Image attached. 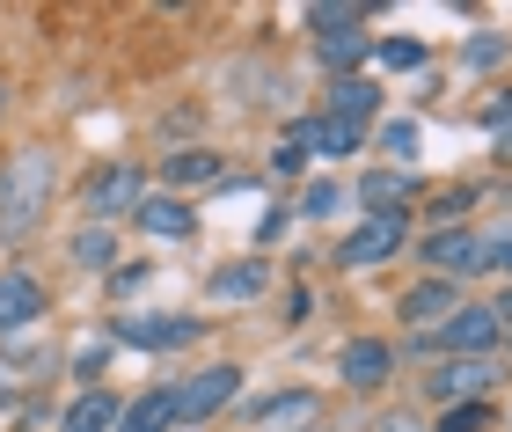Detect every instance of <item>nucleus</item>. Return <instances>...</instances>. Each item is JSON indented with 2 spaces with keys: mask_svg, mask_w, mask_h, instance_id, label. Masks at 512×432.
<instances>
[{
  "mask_svg": "<svg viewBox=\"0 0 512 432\" xmlns=\"http://www.w3.org/2000/svg\"><path fill=\"white\" fill-rule=\"evenodd\" d=\"M52 184H59V162L52 147H15L8 162H0V242H30L44 213H52Z\"/></svg>",
  "mask_w": 512,
  "mask_h": 432,
  "instance_id": "nucleus-1",
  "label": "nucleus"
},
{
  "mask_svg": "<svg viewBox=\"0 0 512 432\" xmlns=\"http://www.w3.org/2000/svg\"><path fill=\"white\" fill-rule=\"evenodd\" d=\"M498 345H505V323L491 301H461L439 330L417 337V352H439V359H491Z\"/></svg>",
  "mask_w": 512,
  "mask_h": 432,
  "instance_id": "nucleus-2",
  "label": "nucleus"
},
{
  "mask_svg": "<svg viewBox=\"0 0 512 432\" xmlns=\"http://www.w3.org/2000/svg\"><path fill=\"white\" fill-rule=\"evenodd\" d=\"M169 396H176V425H205V418H220L227 403L242 396V367L235 359H213V367L169 381Z\"/></svg>",
  "mask_w": 512,
  "mask_h": 432,
  "instance_id": "nucleus-3",
  "label": "nucleus"
},
{
  "mask_svg": "<svg viewBox=\"0 0 512 432\" xmlns=\"http://www.w3.org/2000/svg\"><path fill=\"white\" fill-rule=\"evenodd\" d=\"M139 198H147V176L132 162H110L81 184V213H88V227H110L118 213H139Z\"/></svg>",
  "mask_w": 512,
  "mask_h": 432,
  "instance_id": "nucleus-4",
  "label": "nucleus"
},
{
  "mask_svg": "<svg viewBox=\"0 0 512 432\" xmlns=\"http://www.w3.org/2000/svg\"><path fill=\"white\" fill-rule=\"evenodd\" d=\"M410 242V213H388V220H359L352 235L337 242V271H374L388 257H403Z\"/></svg>",
  "mask_w": 512,
  "mask_h": 432,
  "instance_id": "nucleus-5",
  "label": "nucleus"
},
{
  "mask_svg": "<svg viewBox=\"0 0 512 432\" xmlns=\"http://www.w3.org/2000/svg\"><path fill=\"white\" fill-rule=\"evenodd\" d=\"M417 257L432 264V279H476L483 271V227H432L425 242H417Z\"/></svg>",
  "mask_w": 512,
  "mask_h": 432,
  "instance_id": "nucleus-6",
  "label": "nucleus"
},
{
  "mask_svg": "<svg viewBox=\"0 0 512 432\" xmlns=\"http://www.w3.org/2000/svg\"><path fill=\"white\" fill-rule=\"evenodd\" d=\"M110 337H118V345H139V352H183V345L205 337V323L198 315H118Z\"/></svg>",
  "mask_w": 512,
  "mask_h": 432,
  "instance_id": "nucleus-7",
  "label": "nucleus"
},
{
  "mask_svg": "<svg viewBox=\"0 0 512 432\" xmlns=\"http://www.w3.org/2000/svg\"><path fill=\"white\" fill-rule=\"evenodd\" d=\"M498 381V359H439V367L425 374V396L439 403V411H454V403H483Z\"/></svg>",
  "mask_w": 512,
  "mask_h": 432,
  "instance_id": "nucleus-8",
  "label": "nucleus"
},
{
  "mask_svg": "<svg viewBox=\"0 0 512 432\" xmlns=\"http://www.w3.org/2000/svg\"><path fill=\"white\" fill-rule=\"evenodd\" d=\"M337 381L359 389V396L388 389V381H395V345H388V337H352V345L337 352Z\"/></svg>",
  "mask_w": 512,
  "mask_h": 432,
  "instance_id": "nucleus-9",
  "label": "nucleus"
},
{
  "mask_svg": "<svg viewBox=\"0 0 512 432\" xmlns=\"http://www.w3.org/2000/svg\"><path fill=\"white\" fill-rule=\"evenodd\" d=\"M454 308H461V286H454V279H417V286L403 293V301H395V323L425 337V330H439V323H447Z\"/></svg>",
  "mask_w": 512,
  "mask_h": 432,
  "instance_id": "nucleus-10",
  "label": "nucleus"
},
{
  "mask_svg": "<svg viewBox=\"0 0 512 432\" xmlns=\"http://www.w3.org/2000/svg\"><path fill=\"white\" fill-rule=\"evenodd\" d=\"M286 147H300V154H330V162H344V154H359L366 147V125H337V118H293V132H286Z\"/></svg>",
  "mask_w": 512,
  "mask_h": 432,
  "instance_id": "nucleus-11",
  "label": "nucleus"
},
{
  "mask_svg": "<svg viewBox=\"0 0 512 432\" xmlns=\"http://www.w3.org/2000/svg\"><path fill=\"white\" fill-rule=\"evenodd\" d=\"M352 198H359V206H366V220H388V213H410V198H417V176H410V169H366Z\"/></svg>",
  "mask_w": 512,
  "mask_h": 432,
  "instance_id": "nucleus-12",
  "label": "nucleus"
},
{
  "mask_svg": "<svg viewBox=\"0 0 512 432\" xmlns=\"http://www.w3.org/2000/svg\"><path fill=\"white\" fill-rule=\"evenodd\" d=\"M44 286L30 279V271H0V337H15V330H30V323H44Z\"/></svg>",
  "mask_w": 512,
  "mask_h": 432,
  "instance_id": "nucleus-13",
  "label": "nucleus"
},
{
  "mask_svg": "<svg viewBox=\"0 0 512 432\" xmlns=\"http://www.w3.org/2000/svg\"><path fill=\"white\" fill-rule=\"evenodd\" d=\"M205 293H213L220 308L264 301V293H271V264H256V257H242V264H220V271H205Z\"/></svg>",
  "mask_w": 512,
  "mask_h": 432,
  "instance_id": "nucleus-14",
  "label": "nucleus"
},
{
  "mask_svg": "<svg viewBox=\"0 0 512 432\" xmlns=\"http://www.w3.org/2000/svg\"><path fill=\"white\" fill-rule=\"evenodd\" d=\"M139 235H147V242H191L198 235V213L191 206H183V198H169V191H161V198H139Z\"/></svg>",
  "mask_w": 512,
  "mask_h": 432,
  "instance_id": "nucleus-15",
  "label": "nucleus"
},
{
  "mask_svg": "<svg viewBox=\"0 0 512 432\" xmlns=\"http://www.w3.org/2000/svg\"><path fill=\"white\" fill-rule=\"evenodd\" d=\"M381 110V88L366 81V74H330V96H322V118H337V125H366Z\"/></svg>",
  "mask_w": 512,
  "mask_h": 432,
  "instance_id": "nucleus-16",
  "label": "nucleus"
},
{
  "mask_svg": "<svg viewBox=\"0 0 512 432\" xmlns=\"http://www.w3.org/2000/svg\"><path fill=\"white\" fill-rule=\"evenodd\" d=\"M118 411H125V403L96 381V389H81V396L59 411V432H110V425H118Z\"/></svg>",
  "mask_w": 512,
  "mask_h": 432,
  "instance_id": "nucleus-17",
  "label": "nucleus"
},
{
  "mask_svg": "<svg viewBox=\"0 0 512 432\" xmlns=\"http://www.w3.org/2000/svg\"><path fill=\"white\" fill-rule=\"evenodd\" d=\"M322 411L315 403V389H278V396H264V403H249V418L264 425V432H286V425H308Z\"/></svg>",
  "mask_w": 512,
  "mask_h": 432,
  "instance_id": "nucleus-18",
  "label": "nucleus"
},
{
  "mask_svg": "<svg viewBox=\"0 0 512 432\" xmlns=\"http://www.w3.org/2000/svg\"><path fill=\"white\" fill-rule=\"evenodd\" d=\"M220 147H176L169 162H161V184H220Z\"/></svg>",
  "mask_w": 512,
  "mask_h": 432,
  "instance_id": "nucleus-19",
  "label": "nucleus"
},
{
  "mask_svg": "<svg viewBox=\"0 0 512 432\" xmlns=\"http://www.w3.org/2000/svg\"><path fill=\"white\" fill-rule=\"evenodd\" d=\"M169 425H176V396H169V389H154V396L125 403V411H118V425H110V432H169Z\"/></svg>",
  "mask_w": 512,
  "mask_h": 432,
  "instance_id": "nucleus-20",
  "label": "nucleus"
},
{
  "mask_svg": "<svg viewBox=\"0 0 512 432\" xmlns=\"http://www.w3.org/2000/svg\"><path fill=\"white\" fill-rule=\"evenodd\" d=\"M66 257H74L81 271H110L118 264V235H110V227H81V235L66 242Z\"/></svg>",
  "mask_w": 512,
  "mask_h": 432,
  "instance_id": "nucleus-21",
  "label": "nucleus"
},
{
  "mask_svg": "<svg viewBox=\"0 0 512 432\" xmlns=\"http://www.w3.org/2000/svg\"><path fill=\"white\" fill-rule=\"evenodd\" d=\"M366 52H374V44H366L359 30H322V37H315V59H322V66H337V74H352Z\"/></svg>",
  "mask_w": 512,
  "mask_h": 432,
  "instance_id": "nucleus-22",
  "label": "nucleus"
},
{
  "mask_svg": "<svg viewBox=\"0 0 512 432\" xmlns=\"http://www.w3.org/2000/svg\"><path fill=\"white\" fill-rule=\"evenodd\" d=\"M491 425H498V403L483 396V403H454V411H439L432 432H491Z\"/></svg>",
  "mask_w": 512,
  "mask_h": 432,
  "instance_id": "nucleus-23",
  "label": "nucleus"
},
{
  "mask_svg": "<svg viewBox=\"0 0 512 432\" xmlns=\"http://www.w3.org/2000/svg\"><path fill=\"white\" fill-rule=\"evenodd\" d=\"M469 206H476V184H454V191H439L425 206V220L432 227H469Z\"/></svg>",
  "mask_w": 512,
  "mask_h": 432,
  "instance_id": "nucleus-24",
  "label": "nucleus"
},
{
  "mask_svg": "<svg viewBox=\"0 0 512 432\" xmlns=\"http://www.w3.org/2000/svg\"><path fill=\"white\" fill-rule=\"evenodd\" d=\"M344 198H352V191H344L337 176H315V184L300 191V220H330V213L344 206Z\"/></svg>",
  "mask_w": 512,
  "mask_h": 432,
  "instance_id": "nucleus-25",
  "label": "nucleus"
},
{
  "mask_svg": "<svg viewBox=\"0 0 512 432\" xmlns=\"http://www.w3.org/2000/svg\"><path fill=\"white\" fill-rule=\"evenodd\" d=\"M461 59H469V74H491L498 59H512V44H505V30H476V37H469V52H461Z\"/></svg>",
  "mask_w": 512,
  "mask_h": 432,
  "instance_id": "nucleus-26",
  "label": "nucleus"
},
{
  "mask_svg": "<svg viewBox=\"0 0 512 432\" xmlns=\"http://www.w3.org/2000/svg\"><path fill=\"white\" fill-rule=\"evenodd\" d=\"M374 59L395 66V74H410V66H425V44H410V37H381V44H374Z\"/></svg>",
  "mask_w": 512,
  "mask_h": 432,
  "instance_id": "nucleus-27",
  "label": "nucleus"
},
{
  "mask_svg": "<svg viewBox=\"0 0 512 432\" xmlns=\"http://www.w3.org/2000/svg\"><path fill=\"white\" fill-rule=\"evenodd\" d=\"M381 147H388V162L403 169L410 154H417V125H410V118H388V125H381Z\"/></svg>",
  "mask_w": 512,
  "mask_h": 432,
  "instance_id": "nucleus-28",
  "label": "nucleus"
},
{
  "mask_svg": "<svg viewBox=\"0 0 512 432\" xmlns=\"http://www.w3.org/2000/svg\"><path fill=\"white\" fill-rule=\"evenodd\" d=\"M366 15H374V8H315L308 22H315V37H322V30H359Z\"/></svg>",
  "mask_w": 512,
  "mask_h": 432,
  "instance_id": "nucleus-29",
  "label": "nucleus"
},
{
  "mask_svg": "<svg viewBox=\"0 0 512 432\" xmlns=\"http://www.w3.org/2000/svg\"><path fill=\"white\" fill-rule=\"evenodd\" d=\"M366 432H425V425H417L410 411H374V425H366Z\"/></svg>",
  "mask_w": 512,
  "mask_h": 432,
  "instance_id": "nucleus-30",
  "label": "nucleus"
},
{
  "mask_svg": "<svg viewBox=\"0 0 512 432\" xmlns=\"http://www.w3.org/2000/svg\"><path fill=\"white\" fill-rule=\"evenodd\" d=\"M300 162H308L300 147H278V154H271V169H278V176H300Z\"/></svg>",
  "mask_w": 512,
  "mask_h": 432,
  "instance_id": "nucleus-31",
  "label": "nucleus"
},
{
  "mask_svg": "<svg viewBox=\"0 0 512 432\" xmlns=\"http://www.w3.org/2000/svg\"><path fill=\"white\" fill-rule=\"evenodd\" d=\"M278 235H286V213H278V206H271L264 220H256V242H278Z\"/></svg>",
  "mask_w": 512,
  "mask_h": 432,
  "instance_id": "nucleus-32",
  "label": "nucleus"
},
{
  "mask_svg": "<svg viewBox=\"0 0 512 432\" xmlns=\"http://www.w3.org/2000/svg\"><path fill=\"white\" fill-rule=\"evenodd\" d=\"M491 308H498V323H505V352H512V286L498 293V301H491Z\"/></svg>",
  "mask_w": 512,
  "mask_h": 432,
  "instance_id": "nucleus-33",
  "label": "nucleus"
},
{
  "mask_svg": "<svg viewBox=\"0 0 512 432\" xmlns=\"http://www.w3.org/2000/svg\"><path fill=\"white\" fill-rule=\"evenodd\" d=\"M491 154H498V162H512V118L498 125V147H491Z\"/></svg>",
  "mask_w": 512,
  "mask_h": 432,
  "instance_id": "nucleus-34",
  "label": "nucleus"
}]
</instances>
